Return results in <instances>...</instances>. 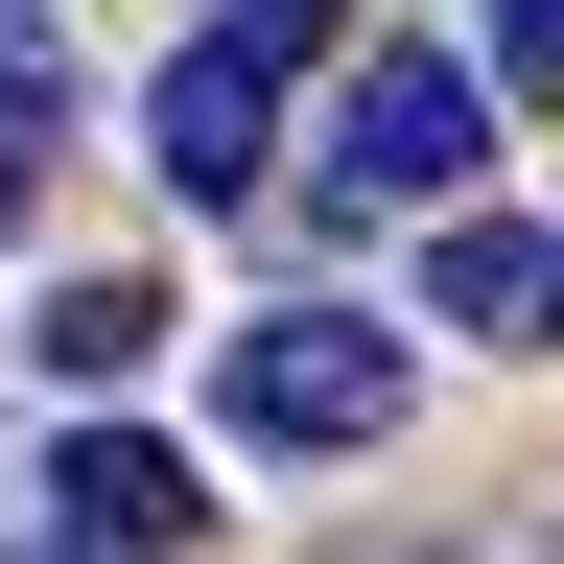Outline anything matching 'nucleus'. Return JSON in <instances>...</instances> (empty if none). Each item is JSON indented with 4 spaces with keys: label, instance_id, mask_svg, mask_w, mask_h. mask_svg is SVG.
<instances>
[{
    "label": "nucleus",
    "instance_id": "obj_1",
    "mask_svg": "<svg viewBox=\"0 0 564 564\" xmlns=\"http://www.w3.org/2000/svg\"><path fill=\"white\" fill-rule=\"evenodd\" d=\"M212 400H236V447L329 470V447H377V423H400V329H352V306H259L236 352H212Z\"/></svg>",
    "mask_w": 564,
    "mask_h": 564
},
{
    "label": "nucleus",
    "instance_id": "obj_6",
    "mask_svg": "<svg viewBox=\"0 0 564 564\" xmlns=\"http://www.w3.org/2000/svg\"><path fill=\"white\" fill-rule=\"evenodd\" d=\"M141 352H165V282H70V306H47V377H95V400H118Z\"/></svg>",
    "mask_w": 564,
    "mask_h": 564
},
{
    "label": "nucleus",
    "instance_id": "obj_7",
    "mask_svg": "<svg viewBox=\"0 0 564 564\" xmlns=\"http://www.w3.org/2000/svg\"><path fill=\"white\" fill-rule=\"evenodd\" d=\"M494 95H541V118H564V0H494Z\"/></svg>",
    "mask_w": 564,
    "mask_h": 564
},
{
    "label": "nucleus",
    "instance_id": "obj_3",
    "mask_svg": "<svg viewBox=\"0 0 564 564\" xmlns=\"http://www.w3.org/2000/svg\"><path fill=\"white\" fill-rule=\"evenodd\" d=\"M141 141H165V188H188V212H236V188H259V141H282V70H259L236 24H212V47H165Z\"/></svg>",
    "mask_w": 564,
    "mask_h": 564
},
{
    "label": "nucleus",
    "instance_id": "obj_9",
    "mask_svg": "<svg viewBox=\"0 0 564 564\" xmlns=\"http://www.w3.org/2000/svg\"><path fill=\"white\" fill-rule=\"evenodd\" d=\"M24 188H47V118H0V236H24Z\"/></svg>",
    "mask_w": 564,
    "mask_h": 564
},
{
    "label": "nucleus",
    "instance_id": "obj_2",
    "mask_svg": "<svg viewBox=\"0 0 564 564\" xmlns=\"http://www.w3.org/2000/svg\"><path fill=\"white\" fill-rule=\"evenodd\" d=\"M470 141H494L470 70H447V47H377V70L329 95V188H352V212H447V188H470Z\"/></svg>",
    "mask_w": 564,
    "mask_h": 564
},
{
    "label": "nucleus",
    "instance_id": "obj_5",
    "mask_svg": "<svg viewBox=\"0 0 564 564\" xmlns=\"http://www.w3.org/2000/svg\"><path fill=\"white\" fill-rule=\"evenodd\" d=\"M423 306H447V329H494V352H541V329H564V236H518V212H447Z\"/></svg>",
    "mask_w": 564,
    "mask_h": 564
},
{
    "label": "nucleus",
    "instance_id": "obj_8",
    "mask_svg": "<svg viewBox=\"0 0 564 564\" xmlns=\"http://www.w3.org/2000/svg\"><path fill=\"white\" fill-rule=\"evenodd\" d=\"M329 24H352V0H236V47H259V70H282V47H329Z\"/></svg>",
    "mask_w": 564,
    "mask_h": 564
},
{
    "label": "nucleus",
    "instance_id": "obj_4",
    "mask_svg": "<svg viewBox=\"0 0 564 564\" xmlns=\"http://www.w3.org/2000/svg\"><path fill=\"white\" fill-rule=\"evenodd\" d=\"M47 518H70V564H165V541L212 518V494H188V447H141V423H70Z\"/></svg>",
    "mask_w": 564,
    "mask_h": 564
}]
</instances>
